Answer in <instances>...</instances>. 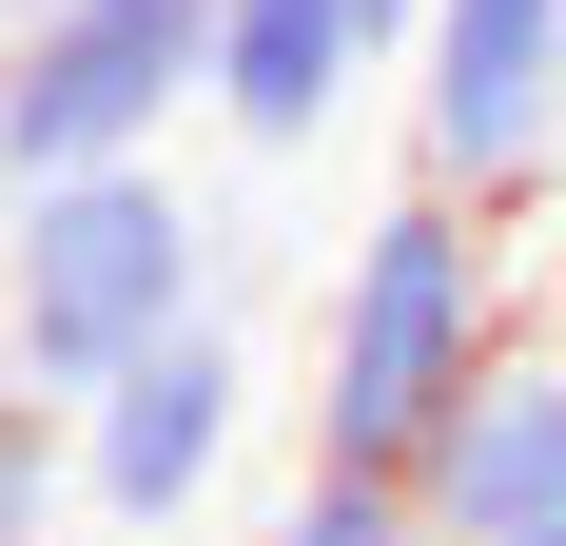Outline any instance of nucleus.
I'll return each instance as SVG.
<instances>
[{"label":"nucleus","mask_w":566,"mask_h":546,"mask_svg":"<svg viewBox=\"0 0 566 546\" xmlns=\"http://www.w3.org/2000/svg\"><path fill=\"white\" fill-rule=\"evenodd\" d=\"M509 332H527V254H509V216H469V196L391 176V196L352 216V254L313 273V390H293L313 469L410 489V469H430V430L489 390V351H509Z\"/></svg>","instance_id":"nucleus-1"},{"label":"nucleus","mask_w":566,"mask_h":546,"mask_svg":"<svg viewBox=\"0 0 566 546\" xmlns=\"http://www.w3.org/2000/svg\"><path fill=\"white\" fill-rule=\"evenodd\" d=\"M216 313V216L176 196V157H117V176H40L0 216V371L40 410H98L137 351Z\"/></svg>","instance_id":"nucleus-2"},{"label":"nucleus","mask_w":566,"mask_h":546,"mask_svg":"<svg viewBox=\"0 0 566 546\" xmlns=\"http://www.w3.org/2000/svg\"><path fill=\"white\" fill-rule=\"evenodd\" d=\"M216 98V0H40L0 59V176H117Z\"/></svg>","instance_id":"nucleus-3"},{"label":"nucleus","mask_w":566,"mask_h":546,"mask_svg":"<svg viewBox=\"0 0 566 546\" xmlns=\"http://www.w3.org/2000/svg\"><path fill=\"white\" fill-rule=\"evenodd\" d=\"M410 176L509 216V234L566 196V0H430V40H410Z\"/></svg>","instance_id":"nucleus-4"},{"label":"nucleus","mask_w":566,"mask_h":546,"mask_svg":"<svg viewBox=\"0 0 566 546\" xmlns=\"http://www.w3.org/2000/svg\"><path fill=\"white\" fill-rule=\"evenodd\" d=\"M59 430H78V507H98V527H196L216 469H234V430H254V351L196 313L176 351H137L98 410H59Z\"/></svg>","instance_id":"nucleus-5"},{"label":"nucleus","mask_w":566,"mask_h":546,"mask_svg":"<svg viewBox=\"0 0 566 546\" xmlns=\"http://www.w3.org/2000/svg\"><path fill=\"white\" fill-rule=\"evenodd\" d=\"M410 507H430V546H566V332L489 351V390L430 430Z\"/></svg>","instance_id":"nucleus-6"},{"label":"nucleus","mask_w":566,"mask_h":546,"mask_svg":"<svg viewBox=\"0 0 566 546\" xmlns=\"http://www.w3.org/2000/svg\"><path fill=\"white\" fill-rule=\"evenodd\" d=\"M430 0H216V117L254 157H313L371 78H410Z\"/></svg>","instance_id":"nucleus-7"},{"label":"nucleus","mask_w":566,"mask_h":546,"mask_svg":"<svg viewBox=\"0 0 566 546\" xmlns=\"http://www.w3.org/2000/svg\"><path fill=\"white\" fill-rule=\"evenodd\" d=\"M254 546H430V507H410V489H352V469H293Z\"/></svg>","instance_id":"nucleus-8"},{"label":"nucleus","mask_w":566,"mask_h":546,"mask_svg":"<svg viewBox=\"0 0 566 546\" xmlns=\"http://www.w3.org/2000/svg\"><path fill=\"white\" fill-rule=\"evenodd\" d=\"M59 489H78V430L40 390H0V546H59Z\"/></svg>","instance_id":"nucleus-9"},{"label":"nucleus","mask_w":566,"mask_h":546,"mask_svg":"<svg viewBox=\"0 0 566 546\" xmlns=\"http://www.w3.org/2000/svg\"><path fill=\"white\" fill-rule=\"evenodd\" d=\"M527 332H566V254H527Z\"/></svg>","instance_id":"nucleus-10"},{"label":"nucleus","mask_w":566,"mask_h":546,"mask_svg":"<svg viewBox=\"0 0 566 546\" xmlns=\"http://www.w3.org/2000/svg\"><path fill=\"white\" fill-rule=\"evenodd\" d=\"M20 20H40V0H0V59H20Z\"/></svg>","instance_id":"nucleus-11"},{"label":"nucleus","mask_w":566,"mask_h":546,"mask_svg":"<svg viewBox=\"0 0 566 546\" xmlns=\"http://www.w3.org/2000/svg\"><path fill=\"white\" fill-rule=\"evenodd\" d=\"M0 390H20V371H0Z\"/></svg>","instance_id":"nucleus-12"}]
</instances>
